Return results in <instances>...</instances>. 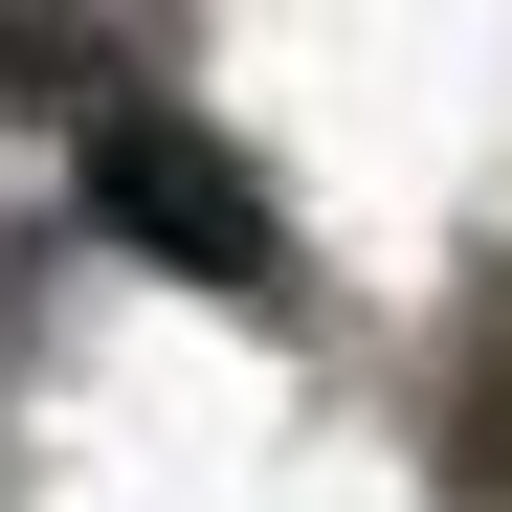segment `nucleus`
I'll list each match as a JSON object with an SVG mask.
<instances>
[{
    "label": "nucleus",
    "instance_id": "f257e3e1",
    "mask_svg": "<svg viewBox=\"0 0 512 512\" xmlns=\"http://www.w3.org/2000/svg\"><path fill=\"white\" fill-rule=\"evenodd\" d=\"M90 223L134 245V268L223 290V312H268V290H290V201L245 179V156H223L179 90H112V112H90Z\"/></svg>",
    "mask_w": 512,
    "mask_h": 512
},
{
    "label": "nucleus",
    "instance_id": "f03ea898",
    "mask_svg": "<svg viewBox=\"0 0 512 512\" xmlns=\"http://www.w3.org/2000/svg\"><path fill=\"white\" fill-rule=\"evenodd\" d=\"M0 112H112V23H67V0H0Z\"/></svg>",
    "mask_w": 512,
    "mask_h": 512
}]
</instances>
